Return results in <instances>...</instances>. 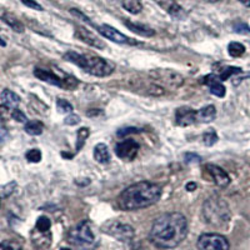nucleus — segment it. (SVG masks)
<instances>
[{"instance_id":"nucleus-1","label":"nucleus","mask_w":250,"mask_h":250,"mask_svg":"<svg viewBox=\"0 0 250 250\" xmlns=\"http://www.w3.org/2000/svg\"><path fill=\"white\" fill-rule=\"evenodd\" d=\"M188 222L183 214L167 213L155 219L149 233L150 242L160 249H173L187 238Z\"/></svg>"},{"instance_id":"nucleus-2","label":"nucleus","mask_w":250,"mask_h":250,"mask_svg":"<svg viewBox=\"0 0 250 250\" xmlns=\"http://www.w3.org/2000/svg\"><path fill=\"white\" fill-rule=\"evenodd\" d=\"M162 187L150 182H139L128 187L118 198L120 209L126 211L139 210L159 202Z\"/></svg>"},{"instance_id":"nucleus-3","label":"nucleus","mask_w":250,"mask_h":250,"mask_svg":"<svg viewBox=\"0 0 250 250\" xmlns=\"http://www.w3.org/2000/svg\"><path fill=\"white\" fill-rule=\"evenodd\" d=\"M64 59L73 62L94 77L104 78L113 73V66L97 55H84L75 51H68L64 54Z\"/></svg>"},{"instance_id":"nucleus-4","label":"nucleus","mask_w":250,"mask_h":250,"mask_svg":"<svg viewBox=\"0 0 250 250\" xmlns=\"http://www.w3.org/2000/svg\"><path fill=\"white\" fill-rule=\"evenodd\" d=\"M203 216L209 225L220 228L229 222L230 210L225 200L214 195L203 204Z\"/></svg>"},{"instance_id":"nucleus-5","label":"nucleus","mask_w":250,"mask_h":250,"mask_svg":"<svg viewBox=\"0 0 250 250\" xmlns=\"http://www.w3.org/2000/svg\"><path fill=\"white\" fill-rule=\"evenodd\" d=\"M68 239L69 243L77 250H94L99 243L93 225L88 220H84L73 228Z\"/></svg>"},{"instance_id":"nucleus-6","label":"nucleus","mask_w":250,"mask_h":250,"mask_svg":"<svg viewBox=\"0 0 250 250\" xmlns=\"http://www.w3.org/2000/svg\"><path fill=\"white\" fill-rule=\"evenodd\" d=\"M150 78L160 86L169 89H178L184 84V78L171 69H154L150 70Z\"/></svg>"},{"instance_id":"nucleus-7","label":"nucleus","mask_w":250,"mask_h":250,"mask_svg":"<svg viewBox=\"0 0 250 250\" xmlns=\"http://www.w3.org/2000/svg\"><path fill=\"white\" fill-rule=\"evenodd\" d=\"M102 230L108 235L118 239L120 242H130L134 238V228L129 224H124L118 220H109L103 225Z\"/></svg>"},{"instance_id":"nucleus-8","label":"nucleus","mask_w":250,"mask_h":250,"mask_svg":"<svg viewBox=\"0 0 250 250\" xmlns=\"http://www.w3.org/2000/svg\"><path fill=\"white\" fill-rule=\"evenodd\" d=\"M196 245H198L199 250H229V248H230L225 236L214 233L200 235Z\"/></svg>"},{"instance_id":"nucleus-9","label":"nucleus","mask_w":250,"mask_h":250,"mask_svg":"<svg viewBox=\"0 0 250 250\" xmlns=\"http://www.w3.org/2000/svg\"><path fill=\"white\" fill-rule=\"evenodd\" d=\"M139 151V144L133 139H126L124 142L119 143L115 146V154L119 159L125 160V162H130L137 156Z\"/></svg>"},{"instance_id":"nucleus-10","label":"nucleus","mask_w":250,"mask_h":250,"mask_svg":"<svg viewBox=\"0 0 250 250\" xmlns=\"http://www.w3.org/2000/svg\"><path fill=\"white\" fill-rule=\"evenodd\" d=\"M98 31H99L100 34L103 35L104 38L106 39L111 40L114 43H118V44H134L135 42H131L126 35L122 34L119 30H117L113 26L108 25V24H103V25L97 26Z\"/></svg>"},{"instance_id":"nucleus-11","label":"nucleus","mask_w":250,"mask_h":250,"mask_svg":"<svg viewBox=\"0 0 250 250\" xmlns=\"http://www.w3.org/2000/svg\"><path fill=\"white\" fill-rule=\"evenodd\" d=\"M75 37H77L79 40H82V42H84V43L88 44V45L93 46V48H97V49L105 48V44L103 43L99 38L95 37L91 31H89L88 29L84 28V26H77V29H75Z\"/></svg>"},{"instance_id":"nucleus-12","label":"nucleus","mask_w":250,"mask_h":250,"mask_svg":"<svg viewBox=\"0 0 250 250\" xmlns=\"http://www.w3.org/2000/svg\"><path fill=\"white\" fill-rule=\"evenodd\" d=\"M175 122L179 126H189L196 122V110L189 106H180L175 111Z\"/></svg>"},{"instance_id":"nucleus-13","label":"nucleus","mask_w":250,"mask_h":250,"mask_svg":"<svg viewBox=\"0 0 250 250\" xmlns=\"http://www.w3.org/2000/svg\"><path fill=\"white\" fill-rule=\"evenodd\" d=\"M34 75L39 80H43V82L48 83V84H51V85L58 86V88L66 89V84H65L66 77L60 78V77H58V75H55L54 73H51V71L43 70V69H39V68L35 69Z\"/></svg>"},{"instance_id":"nucleus-14","label":"nucleus","mask_w":250,"mask_h":250,"mask_svg":"<svg viewBox=\"0 0 250 250\" xmlns=\"http://www.w3.org/2000/svg\"><path fill=\"white\" fill-rule=\"evenodd\" d=\"M207 170L208 173L210 174L214 183H215L218 187L227 188L228 185L230 184V176L228 175V173L224 169H222L220 167H218V165H207Z\"/></svg>"},{"instance_id":"nucleus-15","label":"nucleus","mask_w":250,"mask_h":250,"mask_svg":"<svg viewBox=\"0 0 250 250\" xmlns=\"http://www.w3.org/2000/svg\"><path fill=\"white\" fill-rule=\"evenodd\" d=\"M202 82L209 86L210 93L214 94L215 97L224 98L225 93H227V89H225V86L222 84V80L219 79L215 74L205 75L204 79H203Z\"/></svg>"},{"instance_id":"nucleus-16","label":"nucleus","mask_w":250,"mask_h":250,"mask_svg":"<svg viewBox=\"0 0 250 250\" xmlns=\"http://www.w3.org/2000/svg\"><path fill=\"white\" fill-rule=\"evenodd\" d=\"M31 242L34 243L37 248H48L51 243L50 231H39L34 229L31 231Z\"/></svg>"},{"instance_id":"nucleus-17","label":"nucleus","mask_w":250,"mask_h":250,"mask_svg":"<svg viewBox=\"0 0 250 250\" xmlns=\"http://www.w3.org/2000/svg\"><path fill=\"white\" fill-rule=\"evenodd\" d=\"M0 100H1V104L8 109H15L20 103V98L18 97V94H15L12 90H9V89H4L1 91V94H0Z\"/></svg>"},{"instance_id":"nucleus-18","label":"nucleus","mask_w":250,"mask_h":250,"mask_svg":"<svg viewBox=\"0 0 250 250\" xmlns=\"http://www.w3.org/2000/svg\"><path fill=\"white\" fill-rule=\"evenodd\" d=\"M125 26L129 29L130 31L135 33L138 35H142V37H146V38H150L153 35H155V31L154 29L149 28L146 25H143V24L139 23H134V21H129V20H125L124 21Z\"/></svg>"},{"instance_id":"nucleus-19","label":"nucleus","mask_w":250,"mask_h":250,"mask_svg":"<svg viewBox=\"0 0 250 250\" xmlns=\"http://www.w3.org/2000/svg\"><path fill=\"white\" fill-rule=\"evenodd\" d=\"M216 117V109L214 105H207L203 109L196 110V122L199 123H211Z\"/></svg>"},{"instance_id":"nucleus-20","label":"nucleus","mask_w":250,"mask_h":250,"mask_svg":"<svg viewBox=\"0 0 250 250\" xmlns=\"http://www.w3.org/2000/svg\"><path fill=\"white\" fill-rule=\"evenodd\" d=\"M94 159L100 164H106L110 162V153L105 144H98L94 148Z\"/></svg>"},{"instance_id":"nucleus-21","label":"nucleus","mask_w":250,"mask_h":250,"mask_svg":"<svg viewBox=\"0 0 250 250\" xmlns=\"http://www.w3.org/2000/svg\"><path fill=\"white\" fill-rule=\"evenodd\" d=\"M162 8H164L171 17H176V18H182V15L184 14L183 12V9L180 8V5L176 3L175 0H164L162 4H160Z\"/></svg>"},{"instance_id":"nucleus-22","label":"nucleus","mask_w":250,"mask_h":250,"mask_svg":"<svg viewBox=\"0 0 250 250\" xmlns=\"http://www.w3.org/2000/svg\"><path fill=\"white\" fill-rule=\"evenodd\" d=\"M242 69L236 68V66H230V65H223L222 68H216V77L220 80H227L229 79L233 75L239 74L242 73Z\"/></svg>"},{"instance_id":"nucleus-23","label":"nucleus","mask_w":250,"mask_h":250,"mask_svg":"<svg viewBox=\"0 0 250 250\" xmlns=\"http://www.w3.org/2000/svg\"><path fill=\"white\" fill-rule=\"evenodd\" d=\"M1 19H3L4 21H5V23L13 29V30L17 31V33H24V30H25L23 23H21V21H20V20L18 19L15 15L9 14V13H5V14H3Z\"/></svg>"},{"instance_id":"nucleus-24","label":"nucleus","mask_w":250,"mask_h":250,"mask_svg":"<svg viewBox=\"0 0 250 250\" xmlns=\"http://www.w3.org/2000/svg\"><path fill=\"white\" fill-rule=\"evenodd\" d=\"M43 123L38 122V120H31V122H28L24 126V130L29 134V135H40L43 133Z\"/></svg>"},{"instance_id":"nucleus-25","label":"nucleus","mask_w":250,"mask_h":250,"mask_svg":"<svg viewBox=\"0 0 250 250\" xmlns=\"http://www.w3.org/2000/svg\"><path fill=\"white\" fill-rule=\"evenodd\" d=\"M228 53L233 58H240L245 53V46L242 43L238 42H233L228 46Z\"/></svg>"},{"instance_id":"nucleus-26","label":"nucleus","mask_w":250,"mask_h":250,"mask_svg":"<svg viewBox=\"0 0 250 250\" xmlns=\"http://www.w3.org/2000/svg\"><path fill=\"white\" fill-rule=\"evenodd\" d=\"M123 8L125 10H128L131 14H138V13L142 12V4H140L139 0H124L123 1Z\"/></svg>"},{"instance_id":"nucleus-27","label":"nucleus","mask_w":250,"mask_h":250,"mask_svg":"<svg viewBox=\"0 0 250 250\" xmlns=\"http://www.w3.org/2000/svg\"><path fill=\"white\" fill-rule=\"evenodd\" d=\"M88 138H89V129L88 128H80L79 130H78L77 144H75V146H77V151H79L80 149L84 146V144H85V142Z\"/></svg>"},{"instance_id":"nucleus-28","label":"nucleus","mask_w":250,"mask_h":250,"mask_svg":"<svg viewBox=\"0 0 250 250\" xmlns=\"http://www.w3.org/2000/svg\"><path fill=\"white\" fill-rule=\"evenodd\" d=\"M216 142H218V134L213 129H209V130H207L203 134V143L207 146H213Z\"/></svg>"},{"instance_id":"nucleus-29","label":"nucleus","mask_w":250,"mask_h":250,"mask_svg":"<svg viewBox=\"0 0 250 250\" xmlns=\"http://www.w3.org/2000/svg\"><path fill=\"white\" fill-rule=\"evenodd\" d=\"M50 227L51 222L48 216H40L35 224V229H38L39 231H50Z\"/></svg>"},{"instance_id":"nucleus-30","label":"nucleus","mask_w":250,"mask_h":250,"mask_svg":"<svg viewBox=\"0 0 250 250\" xmlns=\"http://www.w3.org/2000/svg\"><path fill=\"white\" fill-rule=\"evenodd\" d=\"M57 109L60 114H68L73 111V105L65 99L57 100Z\"/></svg>"},{"instance_id":"nucleus-31","label":"nucleus","mask_w":250,"mask_h":250,"mask_svg":"<svg viewBox=\"0 0 250 250\" xmlns=\"http://www.w3.org/2000/svg\"><path fill=\"white\" fill-rule=\"evenodd\" d=\"M0 250H23V247L17 240H4L0 243Z\"/></svg>"},{"instance_id":"nucleus-32","label":"nucleus","mask_w":250,"mask_h":250,"mask_svg":"<svg viewBox=\"0 0 250 250\" xmlns=\"http://www.w3.org/2000/svg\"><path fill=\"white\" fill-rule=\"evenodd\" d=\"M15 187H17V183L15 182L9 183L6 185H1L0 187V198H8L15 190Z\"/></svg>"},{"instance_id":"nucleus-33","label":"nucleus","mask_w":250,"mask_h":250,"mask_svg":"<svg viewBox=\"0 0 250 250\" xmlns=\"http://www.w3.org/2000/svg\"><path fill=\"white\" fill-rule=\"evenodd\" d=\"M26 160L30 163H39L42 160V153L38 149H31L25 154Z\"/></svg>"},{"instance_id":"nucleus-34","label":"nucleus","mask_w":250,"mask_h":250,"mask_svg":"<svg viewBox=\"0 0 250 250\" xmlns=\"http://www.w3.org/2000/svg\"><path fill=\"white\" fill-rule=\"evenodd\" d=\"M12 118L14 120H17L18 123H26V117L23 111H20L19 109H13L12 111Z\"/></svg>"},{"instance_id":"nucleus-35","label":"nucleus","mask_w":250,"mask_h":250,"mask_svg":"<svg viewBox=\"0 0 250 250\" xmlns=\"http://www.w3.org/2000/svg\"><path fill=\"white\" fill-rule=\"evenodd\" d=\"M233 29L234 31H236L239 34H248V33H250V28L245 23H236L233 26Z\"/></svg>"},{"instance_id":"nucleus-36","label":"nucleus","mask_w":250,"mask_h":250,"mask_svg":"<svg viewBox=\"0 0 250 250\" xmlns=\"http://www.w3.org/2000/svg\"><path fill=\"white\" fill-rule=\"evenodd\" d=\"M64 123H65L66 125H77L80 123V117L77 115V114H69L68 117L64 119Z\"/></svg>"},{"instance_id":"nucleus-37","label":"nucleus","mask_w":250,"mask_h":250,"mask_svg":"<svg viewBox=\"0 0 250 250\" xmlns=\"http://www.w3.org/2000/svg\"><path fill=\"white\" fill-rule=\"evenodd\" d=\"M21 3L24 4L25 6H28V8L30 9H34V10H43V8H42V5H40L39 3H37L35 0H21Z\"/></svg>"},{"instance_id":"nucleus-38","label":"nucleus","mask_w":250,"mask_h":250,"mask_svg":"<svg viewBox=\"0 0 250 250\" xmlns=\"http://www.w3.org/2000/svg\"><path fill=\"white\" fill-rule=\"evenodd\" d=\"M185 162L188 164H190V163H200V156L198 154H194V153H187L184 156Z\"/></svg>"},{"instance_id":"nucleus-39","label":"nucleus","mask_w":250,"mask_h":250,"mask_svg":"<svg viewBox=\"0 0 250 250\" xmlns=\"http://www.w3.org/2000/svg\"><path fill=\"white\" fill-rule=\"evenodd\" d=\"M133 133H140V129L137 128H123L120 130H118V137H126L128 134Z\"/></svg>"},{"instance_id":"nucleus-40","label":"nucleus","mask_w":250,"mask_h":250,"mask_svg":"<svg viewBox=\"0 0 250 250\" xmlns=\"http://www.w3.org/2000/svg\"><path fill=\"white\" fill-rule=\"evenodd\" d=\"M70 13H71V14H73V15H75V17L79 18V19H83V20H84V21H88V23H90V20H89L88 18L85 17V15L82 14V13H80L79 10H77V9H71Z\"/></svg>"},{"instance_id":"nucleus-41","label":"nucleus","mask_w":250,"mask_h":250,"mask_svg":"<svg viewBox=\"0 0 250 250\" xmlns=\"http://www.w3.org/2000/svg\"><path fill=\"white\" fill-rule=\"evenodd\" d=\"M8 137H9L8 130H6V129H4V128H0V144L5 142V140L8 139Z\"/></svg>"},{"instance_id":"nucleus-42","label":"nucleus","mask_w":250,"mask_h":250,"mask_svg":"<svg viewBox=\"0 0 250 250\" xmlns=\"http://www.w3.org/2000/svg\"><path fill=\"white\" fill-rule=\"evenodd\" d=\"M103 111L102 110H89L88 113H86V115H88L89 118H95L97 115H102Z\"/></svg>"},{"instance_id":"nucleus-43","label":"nucleus","mask_w":250,"mask_h":250,"mask_svg":"<svg viewBox=\"0 0 250 250\" xmlns=\"http://www.w3.org/2000/svg\"><path fill=\"white\" fill-rule=\"evenodd\" d=\"M196 189V184L195 183H188L187 184V190L188 191H193Z\"/></svg>"},{"instance_id":"nucleus-44","label":"nucleus","mask_w":250,"mask_h":250,"mask_svg":"<svg viewBox=\"0 0 250 250\" xmlns=\"http://www.w3.org/2000/svg\"><path fill=\"white\" fill-rule=\"evenodd\" d=\"M240 3L243 4V5L248 6V8H250V0H239Z\"/></svg>"},{"instance_id":"nucleus-45","label":"nucleus","mask_w":250,"mask_h":250,"mask_svg":"<svg viewBox=\"0 0 250 250\" xmlns=\"http://www.w3.org/2000/svg\"><path fill=\"white\" fill-rule=\"evenodd\" d=\"M0 46H3V48H4V46H6V43L4 42L3 39H1V38H0Z\"/></svg>"},{"instance_id":"nucleus-46","label":"nucleus","mask_w":250,"mask_h":250,"mask_svg":"<svg viewBox=\"0 0 250 250\" xmlns=\"http://www.w3.org/2000/svg\"><path fill=\"white\" fill-rule=\"evenodd\" d=\"M155 1H156V3H158V4H159V5H160V4H162L163 1H164V0H155Z\"/></svg>"},{"instance_id":"nucleus-47","label":"nucleus","mask_w":250,"mask_h":250,"mask_svg":"<svg viewBox=\"0 0 250 250\" xmlns=\"http://www.w3.org/2000/svg\"><path fill=\"white\" fill-rule=\"evenodd\" d=\"M208 1H210V3H216V1H219V0H208Z\"/></svg>"},{"instance_id":"nucleus-48","label":"nucleus","mask_w":250,"mask_h":250,"mask_svg":"<svg viewBox=\"0 0 250 250\" xmlns=\"http://www.w3.org/2000/svg\"><path fill=\"white\" fill-rule=\"evenodd\" d=\"M60 250H70V249H69V248H62V249H60Z\"/></svg>"},{"instance_id":"nucleus-49","label":"nucleus","mask_w":250,"mask_h":250,"mask_svg":"<svg viewBox=\"0 0 250 250\" xmlns=\"http://www.w3.org/2000/svg\"><path fill=\"white\" fill-rule=\"evenodd\" d=\"M0 200H1V198H0Z\"/></svg>"}]
</instances>
